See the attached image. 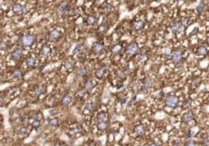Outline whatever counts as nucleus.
Wrapping results in <instances>:
<instances>
[{
	"label": "nucleus",
	"instance_id": "nucleus-17",
	"mask_svg": "<svg viewBox=\"0 0 209 146\" xmlns=\"http://www.w3.org/2000/svg\"><path fill=\"white\" fill-rule=\"evenodd\" d=\"M184 120H185V122H189L191 121H193V120H194V114L191 112V111H188V112H186L184 115Z\"/></svg>",
	"mask_w": 209,
	"mask_h": 146
},
{
	"label": "nucleus",
	"instance_id": "nucleus-35",
	"mask_svg": "<svg viewBox=\"0 0 209 146\" xmlns=\"http://www.w3.org/2000/svg\"><path fill=\"white\" fill-rule=\"evenodd\" d=\"M204 144H209V138H206V140H204Z\"/></svg>",
	"mask_w": 209,
	"mask_h": 146
},
{
	"label": "nucleus",
	"instance_id": "nucleus-23",
	"mask_svg": "<svg viewBox=\"0 0 209 146\" xmlns=\"http://www.w3.org/2000/svg\"><path fill=\"white\" fill-rule=\"evenodd\" d=\"M151 85H152V80L150 79H148V78L144 79V80H143V82H142L143 88H144V89H149L151 87Z\"/></svg>",
	"mask_w": 209,
	"mask_h": 146
},
{
	"label": "nucleus",
	"instance_id": "nucleus-38",
	"mask_svg": "<svg viewBox=\"0 0 209 146\" xmlns=\"http://www.w3.org/2000/svg\"><path fill=\"white\" fill-rule=\"evenodd\" d=\"M0 9H1V8H0Z\"/></svg>",
	"mask_w": 209,
	"mask_h": 146
},
{
	"label": "nucleus",
	"instance_id": "nucleus-9",
	"mask_svg": "<svg viewBox=\"0 0 209 146\" xmlns=\"http://www.w3.org/2000/svg\"><path fill=\"white\" fill-rule=\"evenodd\" d=\"M12 10H13V12L15 13V14H20V13H22V12H23V10H24V7H23L22 5H21V4L16 3V4H15L14 6H13Z\"/></svg>",
	"mask_w": 209,
	"mask_h": 146
},
{
	"label": "nucleus",
	"instance_id": "nucleus-5",
	"mask_svg": "<svg viewBox=\"0 0 209 146\" xmlns=\"http://www.w3.org/2000/svg\"><path fill=\"white\" fill-rule=\"evenodd\" d=\"M34 113V116H32L31 114V117H28V122L31 124V125L35 128H37L40 126V120L38 119V113L36 112H33Z\"/></svg>",
	"mask_w": 209,
	"mask_h": 146
},
{
	"label": "nucleus",
	"instance_id": "nucleus-30",
	"mask_svg": "<svg viewBox=\"0 0 209 146\" xmlns=\"http://www.w3.org/2000/svg\"><path fill=\"white\" fill-rule=\"evenodd\" d=\"M49 124L51 126H58L59 122L57 119H51V120H49Z\"/></svg>",
	"mask_w": 209,
	"mask_h": 146
},
{
	"label": "nucleus",
	"instance_id": "nucleus-32",
	"mask_svg": "<svg viewBox=\"0 0 209 146\" xmlns=\"http://www.w3.org/2000/svg\"><path fill=\"white\" fill-rule=\"evenodd\" d=\"M196 10L198 11V13H202V11L204 10V5H203V4H200V5L197 7Z\"/></svg>",
	"mask_w": 209,
	"mask_h": 146
},
{
	"label": "nucleus",
	"instance_id": "nucleus-22",
	"mask_svg": "<svg viewBox=\"0 0 209 146\" xmlns=\"http://www.w3.org/2000/svg\"><path fill=\"white\" fill-rule=\"evenodd\" d=\"M50 53V48L49 46H44L42 48V49H41V54L43 55V56H47Z\"/></svg>",
	"mask_w": 209,
	"mask_h": 146
},
{
	"label": "nucleus",
	"instance_id": "nucleus-6",
	"mask_svg": "<svg viewBox=\"0 0 209 146\" xmlns=\"http://www.w3.org/2000/svg\"><path fill=\"white\" fill-rule=\"evenodd\" d=\"M22 56V49L17 47V48L14 49L11 53V57L13 58V59H19Z\"/></svg>",
	"mask_w": 209,
	"mask_h": 146
},
{
	"label": "nucleus",
	"instance_id": "nucleus-7",
	"mask_svg": "<svg viewBox=\"0 0 209 146\" xmlns=\"http://www.w3.org/2000/svg\"><path fill=\"white\" fill-rule=\"evenodd\" d=\"M139 52V47L137 44L133 43V44H131L130 46H128L127 48V53L130 55H134Z\"/></svg>",
	"mask_w": 209,
	"mask_h": 146
},
{
	"label": "nucleus",
	"instance_id": "nucleus-24",
	"mask_svg": "<svg viewBox=\"0 0 209 146\" xmlns=\"http://www.w3.org/2000/svg\"><path fill=\"white\" fill-rule=\"evenodd\" d=\"M86 22L88 25H93L95 22H96V18L93 16H89L86 19Z\"/></svg>",
	"mask_w": 209,
	"mask_h": 146
},
{
	"label": "nucleus",
	"instance_id": "nucleus-15",
	"mask_svg": "<svg viewBox=\"0 0 209 146\" xmlns=\"http://www.w3.org/2000/svg\"><path fill=\"white\" fill-rule=\"evenodd\" d=\"M143 26H144V23L142 22V21L141 20H138V21H134V22L133 23V27L134 29H141L143 28Z\"/></svg>",
	"mask_w": 209,
	"mask_h": 146
},
{
	"label": "nucleus",
	"instance_id": "nucleus-3",
	"mask_svg": "<svg viewBox=\"0 0 209 146\" xmlns=\"http://www.w3.org/2000/svg\"><path fill=\"white\" fill-rule=\"evenodd\" d=\"M183 28H184V26H183L180 22H175L173 23V25L170 27V29L173 34H179L183 31Z\"/></svg>",
	"mask_w": 209,
	"mask_h": 146
},
{
	"label": "nucleus",
	"instance_id": "nucleus-26",
	"mask_svg": "<svg viewBox=\"0 0 209 146\" xmlns=\"http://www.w3.org/2000/svg\"><path fill=\"white\" fill-rule=\"evenodd\" d=\"M95 75H96V77L98 79L102 78L103 75H104V70H103V68H100V70H96V72H95Z\"/></svg>",
	"mask_w": 209,
	"mask_h": 146
},
{
	"label": "nucleus",
	"instance_id": "nucleus-31",
	"mask_svg": "<svg viewBox=\"0 0 209 146\" xmlns=\"http://www.w3.org/2000/svg\"><path fill=\"white\" fill-rule=\"evenodd\" d=\"M188 22H189V19L188 18H183L180 23L183 26H185V25H188Z\"/></svg>",
	"mask_w": 209,
	"mask_h": 146
},
{
	"label": "nucleus",
	"instance_id": "nucleus-4",
	"mask_svg": "<svg viewBox=\"0 0 209 146\" xmlns=\"http://www.w3.org/2000/svg\"><path fill=\"white\" fill-rule=\"evenodd\" d=\"M171 57H172V61L175 63H178L182 61V58H183V54H182V51L178 50V49H175L173 50L172 54H171Z\"/></svg>",
	"mask_w": 209,
	"mask_h": 146
},
{
	"label": "nucleus",
	"instance_id": "nucleus-2",
	"mask_svg": "<svg viewBox=\"0 0 209 146\" xmlns=\"http://www.w3.org/2000/svg\"><path fill=\"white\" fill-rule=\"evenodd\" d=\"M165 104L169 108H175L178 104V98L175 95H170L165 100Z\"/></svg>",
	"mask_w": 209,
	"mask_h": 146
},
{
	"label": "nucleus",
	"instance_id": "nucleus-10",
	"mask_svg": "<svg viewBox=\"0 0 209 146\" xmlns=\"http://www.w3.org/2000/svg\"><path fill=\"white\" fill-rule=\"evenodd\" d=\"M109 120V116L106 112H103V111H102V112L98 113L97 115V122H102V121H108Z\"/></svg>",
	"mask_w": 209,
	"mask_h": 146
},
{
	"label": "nucleus",
	"instance_id": "nucleus-28",
	"mask_svg": "<svg viewBox=\"0 0 209 146\" xmlns=\"http://www.w3.org/2000/svg\"><path fill=\"white\" fill-rule=\"evenodd\" d=\"M102 10H104L105 12H110L112 9V7L110 5V4H105L104 6H102Z\"/></svg>",
	"mask_w": 209,
	"mask_h": 146
},
{
	"label": "nucleus",
	"instance_id": "nucleus-21",
	"mask_svg": "<svg viewBox=\"0 0 209 146\" xmlns=\"http://www.w3.org/2000/svg\"><path fill=\"white\" fill-rule=\"evenodd\" d=\"M85 94H86V89H79L78 91H76L75 93V96L77 98H80V99H82L85 97Z\"/></svg>",
	"mask_w": 209,
	"mask_h": 146
},
{
	"label": "nucleus",
	"instance_id": "nucleus-19",
	"mask_svg": "<svg viewBox=\"0 0 209 146\" xmlns=\"http://www.w3.org/2000/svg\"><path fill=\"white\" fill-rule=\"evenodd\" d=\"M71 100H72V98L71 95H65L61 100V102L63 105H69L71 102Z\"/></svg>",
	"mask_w": 209,
	"mask_h": 146
},
{
	"label": "nucleus",
	"instance_id": "nucleus-37",
	"mask_svg": "<svg viewBox=\"0 0 209 146\" xmlns=\"http://www.w3.org/2000/svg\"><path fill=\"white\" fill-rule=\"evenodd\" d=\"M34 1H38V0H34Z\"/></svg>",
	"mask_w": 209,
	"mask_h": 146
},
{
	"label": "nucleus",
	"instance_id": "nucleus-36",
	"mask_svg": "<svg viewBox=\"0 0 209 146\" xmlns=\"http://www.w3.org/2000/svg\"><path fill=\"white\" fill-rule=\"evenodd\" d=\"M185 144L190 145V144H194V141H186V143H185Z\"/></svg>",
	"mask_w": 209,
	"mask_h": 146
},
{
	"label": "nucleus",
	"instance_id": "nucleus-13",
	"mask_svg": "<svg viewBox=\"0 0 209 146\" xmlns=\"http://www.w3.org/2000/svg\"><path fill=\"white\" fill-rule=\"evenodd\" d=\"M134 134L136 135L140 136V135H142L144 134V128H143L142 125H138L134 128Z\"/></svg>",
	"mask_w": 209,
	"mask_h": 146
},
{
	"label": "nucleus",
	"instance_id": "nucleus-12",
	"mask_svg": "<svg viewBox=\"0 0 209 146\" xmlns=\"http://www.w3.org/2000/svg\"><path fill=\"white\" fill-rule=\"evenodd\" d=\"M92 49L95 53H100L103 50V44L102 43H95L92 47Z\"/></svg>",
	"mask_w": 209,
	"mask_h": 146
},
{
	"label": "nucleus",
	"instance_id": "nucleus-33",
	"mask_svg": "<svg viewBox=\"0 0 209 146\" xmlns=\"http://www.w3.org/2000/svg\"><path fill=\"white\" fill-rule=\"evenodd\" d=\"M195 134V132H194L193 130H190L188 132V137H193Z\"/></svg>",
	"mask_w": 209,
	"mask_h": 146
},
{
	"label": "nucleus",
	"instance_id": "nucleus-27",
	"mask_svg": "<svg viewBox=\"0 0 209 146\" xmlns=\"http://www.w3.org/2000/svg\"><path fill=\"white\" fill-rule=\"evenodd\" d=\"M67 9H68V5H67V3H63V4H61V5H60V6L59 7V11L60 13H63V12H65V11H67Z\"/></svg>",
	"mask_w": 209,
	"mask_h": 146
},
{
	"label": "nucleus",
	"instance_id": "nucleus-25",
	"mask_svg": "<svg viewBox=\"0 0 209 146\" xmlns=\"http://www.w3.org/2000/svg\"><path fill=\"white\" fill-rule=\"evenodd\" d=\"M207 53V49L206 47H200V48L197 49V54L198 55H206Z\"/></svg>",
	"mask_w": 209,
	"mask_h": 146
},
{
	"label": "nucleus",
	"instance_id": "nucleus-8",
	"mask_svg": "<svg viewBox=\"0 0 209 146\" xmlns=\"http://www.w3.org/2000/svg\"><path fill=\"white\" fill-rule=\"evenodd\" d=\"M60 37V33L57 30V29H53V30H51L49 34V39L52 40V41H55L57 39H59Z\"/></svg>",
	"mask_w": 209,
	"mask_h": 146
},
{
	"label": "nucleus",
	"instance_id": "nucleus-14",
	"mask_svg": "<svg viewBox=\"0 0 209 146\" xmlns=\"http://www.w3.org/2000/svg\"><path fill=\"white\" fill-rule=\"evenodd\" d=\"M28 134H29L28 129V128H26V127L21 128L20 130L18 131V135H19L20 138H24V137L28 136Z\"/></svg>",
	"mask_w": 209,
	"mask_h": 146
},
{
	"label": "nucleus",
	"instance_id": "nucleus-1",
	"mask_svg": "<svg viewBox=\"0 0 209 146\" xmlns=\"http://www.w3.org/2000/svg\"><path fill=\"white\" fill-rule=\"evenodd\" d=\"M35 41V37L32 34H24L21 37V43L25 47H29L31 46Z\"/></svg>",
	"mask_w": 209,
	"mask_h": 146
},
{
	"label": "nucleus",
	"instance_id": "nucleus-16",
	"mask_svg": "<svg viewBox=\"0 0 209 146\" xmlns=\"http://www.w3.org/2000/svg\"><path fill=\"white\" fill-rule=\"evenodd\" d=\"M93 86H94L93 81L91 80H88L84 83V89H86V91H90V89H92Z\"/></svg>",
	"mask_w": 209,
	"mask_h": 146
},
{
	"label": "nucleus",
	"instance_id": "nucleus-34",
	"mask_svg": "<svg viewBox=\"0 0 209 146\" xmlns=\"http://www.w3.org/2000/svg\"><path fill=\"white\" fill-rule=\"evenodd\" d=\"M115 50H120V47H119V45L115 46L114 48L112 49V52H115Z\"/></svg>",
	"mask_w": 209,
	"mask_h": 146
},
{
	"label": "nucleus",
	"instance_id": "nucleus-29",
	"mask_svg": "<svg viewBox=\"0 0 209 146\" xmlns=\"http://www.w3.org/2000/svg\"><path fill=\"white\" fill-rule=\"evenodd\" d=\"M86 73H87V70H85V68H80L79 70H78V75L79 76H80V77H83V76H85L86 75Z\"/></svg>",
	"mask_w": 209,
	"mask_h": 146
},
{
	"label": "nucleus",
	"instance_id": "nucleus-11",
	"mask_svg": "<svg viewBox=\"0 0 209 146\" xmlns=\"http://www.w3.org/2000/svg\"><path fill=\"white\" fill-rule=\"evenodd\" d=\"M109 126V121H102V122H98V129L100 131H104L106 130Z\"/></svg>",
	"mask_w": 209,
	"mask_h": 146
},
{
	"label": "nucleus",
	"instance_id": "nucleus-18",
	"mask_svg": "<svg viewBox=\"0 0 209 146\" xmlns=\"http://www.w3.org/2000/svg\"><path fill=\"white\" fill-rule=\"evenodd\" d=\"M44 91H45L44 88L38 86V87H36L34 89V95L35 96H40V95H41L42 93H44Z\"/></svg>",
	"mask_w": 209,
	"mask_h": 146
},
{
	"label": "nucleus",
	"instance_id": "nucleus-20",
	"mask_svg": "<svg viewBox=\"0 0 209 146\" xmlns=\"http://www.w3.org/2000/svg\"><path fill=\"white\" fill-rule=\"evenodd\" d=\"M35 63H36V59H35L34 57H28L27 59H26V64H27V66H28V67L34 66Z\"/></svg>",
	"mask_w": 209,
	"mask_h": 146
}]
</instances>
